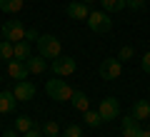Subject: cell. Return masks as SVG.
I'll use <instances>...</instances> for the list:
<instances>
[{"mask_svg":"<svg viewBox=\"0 0 150 137\" xmlns=\"http://www.w3.org/2000/svg\"><path fill=\"white\" fill-rule=\"evenodd\" d=\"M45 92H48L50 100H55V102H65V100H70V97H73L75 90L70 87L65 80H55V75H53V80H48V82H45Z\"/></svg>","mask_w":150,"mask_h":137,"instance_id":"obj_1","label":"cell"},{"mask_svg":"<svg viewBox=\"0 0 150 137\" xmlns=\"http://www.w3.org/2000/svg\"><path fill=\"white\" fill-rule=\"evenodd\" d=\"M38 53L45 60H55L58 55H63V45L55 35H40L38 37Z\"/></svg>","mask_w":150,"mask_h":137,"instance_id":"obj_2","label":"cell"},{"mask_svg":"<svg viewBox=\"0 0 150 137\" xmlns=\"http://www.w3.org/2000/svg\"><path fill=\"white\" fill-rule=\"evenodd\" d=\"M0 32H3V40H10V42L25 40V25L20 20H5L3 27H0Z\"/></svg>","mask_w":150,"mask_h":137,"instance_id":"obj_3","label":"cell"},{"mask_svg":"<svg viewBox=\"0 0 150 137\" xmlns=\"http://www.w3.org/2000/svg\"><path fill=\"white\" fill-rule=\"evenodd\" d=\"M75 67H78L75 58H68V55H58V58L50 63V70H53V75H58V77H68V75H73Z\"/></svg>","mask_w":150,"mask_h":137,"instance_id":"obj_4","label":"cell"},{"mask_svg":"<svg viewBox=\"0 0 150 137\" xmlns=\"http://www.w3.org/2000/svg\"><path fill=\"white\" fill-rule=\"evenodd\" d=\"M88 27H90L93 32H110L112 20H110V15H108L105 10H95V13L88 15Z\"/></svg>","mask_w":150,"mask_h":137,"instance_id":"obj_5","label":"cell"},{"mask_svg":"<svg viewBox=\"0 0 150 137\" xmlns=\"http://www.w3.org/2000/svg\"><path fill=\"white\" fill-rule=\"evenodd\" d=\"M120 72H123V63L118 58H108L100 63V77L103 80H118Z\"/></svg>","mask_w":150,"mask_h":137,"instance_id":"obj_6","label":"cell"},{"mask_svg":"<svg viewBox=\"0 0 150 137\" xmlns=\"http://www.w3.org/2000/svg\"><path fill=\"white\" fill-rule=\"evenodd\" d=\"M98 112H100L103 122L115 120V117L120 115V102L115 100V97H105V100H100V105H98Z\"/></svg>","mask_w":150,"mask_h":137,"instance_id":"obj_7","label":"cell"},{"mask_svg":"<svg viewBox=\"0 0 150 137\" xmlns=\"http://www.w3.org/2000/svg\"><path fill=\"white\" fill-rule=\"evenodd\" d=\"M13 95H15L18 102H28L35 97V85L30 82V80H18L15 90H13Z\"/></svg>","mask_w":150,"mask_h":137,"instance_id":"obj_8","label":"cell"},{"mask_svg":"<svg viewBox=\"0 0 150 137\" xmlns=\"http://www.w3.org/2000/svg\"><path fill=\"white\" fill-rule=\"evenodd\" d=\"M88 15H90V10H88V5L80 3V0H73L68 5V18H73V20H88Z\"/></svg>","mask_w":150,"mask_h":137,"instance_id":"obj_9","label":"cell"},{"mask_svg":"<svg viewBox=\"0 0 150 137\" xmlns=\"http://www.w3.org/2000/svg\"><path fill=\"white\" fill-rule=\"evenodd\" d=\"M8 75H10L13 80H25L28 75V65L23 63V60H10V63H8Z\"/></svg>","mask_w":150,"mask_h":137,"instance_id":"obj_10","label":"cell"},{"mask_svg":"<svg viewBox=\"0 0 150 137\" xmlns=\"http://www.w3.org/2000/svg\"><path fill=\"white\" fill-rule=\"evenodd\" d=\"M120 125H123V137H138L140 130H143V127H140V122L135 120L133 115L123 117V120H120Z\"/></svg>","mask_w":150,"mask_h":137,"instance_id":"obj_11","label":"cell"},{"mask_svg":"<svg viewBox=\"0 0 150 137\" xmlns=\"http://www.w3.org/2000/svg\"><path fill=\"white\" fill-rule=\"evenodd\" d=\"M25 65H28V72H30V75H40V72H45V70L50 67L48 60H45L43 55H38V58H33V55H30V58L25 60Z\"/></svg>","mask_w":150,"mask_h":137,"instance_id":"obj_12","label":"cell"},{"mask_svg":"<svg viewBox=\"0 0 150 137\" xmlns=\"http://www.w3.org/2000/svg\"><path fill=\"white\" fill-rule=\"evenodd\" d=\"M133 117H135L138 122L150 120V100H135V105H133Z\"/></svg>","mask_w":150,"mask_h":137,"instance_id":"obj_13","label":"cell"},{"mask_svg":"<svg viewBox=\"0 0 150 137\" xmlns=\"http://www.w3.org/2000/svg\"><path fill=\"white\" fill-rule=\"evenodd\" d=\"M70 102H73V107L78 112H88V110H90V100H88V95H85V92H80V90H75V92H73Z\"/></svg>","mask_w":150,"mask_h":137,"instance_id":"obj_14","label":"cell"},{"mask_svg":"<svg viewBox=\"0 0 150 137\" xmlns=\"http://www.w3.org/2000/svg\"><path fill=\"white\" fill-rule=\"evenodd\" d=\"M15 95H13V92H0V115H8V112H13L15 110Z\"/></svg>","mask_w":150,"mask_h":137,"instance_id":"obj_15","label":"cell"},{"mask_svg":"<svg viewBox=\"0 0 150 137\" xmlns=\"http://www.w3.org/2000/svg\"><path fill=\"white\" fill-rule=\"evenodd\" d=\"M30 55H33V45H30L28 40L15 42V55H13V60H23V63H25Z\"/></svg>","mask_w":150,"mask_h":137,"instance_id":"obj_16","label":"cell"},{"mask_svg":"<svg viewBox=\"0 0 150 137\" xmlns=\"http://www.w3.org/2000/svg\"><path fill=\"white\" fill-rule=\"evenodd\" d=\"M13 55H15V42H10V40H0V60L10 63Z\"/></svg>","mask_w":150,"mask_h":137,"instance_id":"obj_17","label":"cell"},{"mask_svg":"<svg viewBox=\"0 0 150 137\" xmlns=\"http://www.w3.org/2000/svg\"><path fill=\"white\" fill-rule=\"evenodd\" d=\"M100 5L105 13H118L123 8H128V0H100Z\"/></svg>","mask_w":150,"mask_h":137,"instance_id":"obj_18","label":"cell"},{"mask_svg":"<svg viewBox=\"0 0 150 137\" xmlns=\"http://www.w3.org/2000/svg\"><path fill=\"white\" fill-rule=\"evenodd\" d=\"M25 0H0V10L3 13H20Z\"/></svg>","mask_w":150,"mask_h":137,"instance_id":"obj_19","label":"cell"},{"mask_svg":"<svg viewBox=\"0 0 150 137\" xmlns=\"http://www.w3.org/2000/svg\"><path fill=\"white\" fill-rule=\"evenodd\" d=\"M33 127H35V122H33L28 115H20V117L15 120V130H18V132H23V135H25V132H30Z\"/></svg>","mask_w":150,"mask_h":137,"instance_id":"obj_20","label":"cell"},{"mask_svg":"<svg viewBox=\"0 0 150 137\" xmlns=\"http://www.w3.org/2000/svg\"><path fill=\"white\" fill-rule=\"evenodd\" d=\"M43 135H45V137H58V135H60V125H58L55 120H48V122L43 125Z\"/></svg>","mask_w":150,"mask_h":137,"instance_id":"obj_21","label":"cell"},{"mask_svg":"<svg viewBox=\"0 0 150 137\" xmlns=\"http://www.w3.org/2000/svg\"><path fill=\"white\" fill-rule=\"evenodd\" d=\"M83 117H85V122H88L90 127L103 125V117H100V112H93V110H88V112H83Z\"/></svg>","mask_w":150,"mask_h":137,"instance_id":"obj_22","label":"cell"},{"mask_svg":"<svg viewBox=\"0 0 150 137\" xmlns=\"http://www.w3.org/2000/svg\"><path fill=\"white\" fill-rule=\"evenodd\" d=\"M63 137H83V130H80L78 125H70V127H65Z\"/></svg>","mask_w":150,"mask_h":137,"instance_id":"obj_23","label":"cell"},{"mask_svg":"<svg viewBox=\"0 0 150 137\" xmlns=\"http://www.w3.org/2000/svg\"><path fill=\"white\" fill-rule=\"evenodd\" d=\"M133 55H135V50L130 48V45H125V48L120 50V55H118V60H120V63H125V60H130V58H133Z\"/></svg>","mask_w":150,"mask_h":137,"instance_id":"obj_24","label":"cell"},{"mask_svg":"<svg viewBox=\"0 0 150 137\" xmlns=\"http://www.w3.org/2000/svg\"><path fill=\"white\" fill-rule=\"evenodd\" d=\"M128 8H133V10H143L145 0H128Z\"/></svg>","mask_w":150,"mask_h":137,"instance_id":"obj_25","label":"cell"},{"mask_svg":"<svg viewBox=\"0 0 150 137\" xmlns=\"http://www.w3.org/2000/svg\"><path fill=\"white\" fill-rule=\"evenodd\" d=\"M140 65H143V70H145V72L150 75V53H145V55H143V60H140Z\"/></svg>","mask_w":150,"mask_h":137,"instance_id":"obj_26","label":"cell"},{"mask_svg":"<svg viewBox=\"0 0 150 137\" xmlns=\"http://www.w3.org/2000/svg\"><path fill=\"white\" fill-rule=\"evenodd\" d=\"M38 37H40V35H38L35 30H25V40L28 42H38Z\"/></svg>","mask_w":150,"mask_h":137,"instance_id":"obj_27","label":"cell"},{"mask_svg":"<svg viewBox=\"0 0 150 137\" xmlns=\"http://www.w3.org/2000/svg\"><path fill=\"white\" fill-rule=\"evenodd\" d=\"M23 137H45V135H43V130H38V127H33V130H30V132H25Z\"/></svg>","mask_w":150,"mask_h":137,"instance_id":"obj_28","label":"cell"},{"mask_svg":"<svg viewBox=\"0 0 150 137\" xmlns=\"http://www.w3.org/2000/svg\"><path fill=\"white\" fill-rule=\"evenodd\" d=\"M3 137H18V130H8V132H5Z\"/></svg>","mask_w":150,"mask_h":137,"instance_id":"obj_29","label":"cell"},{"mask_svg":"<svg viewBox=\"0 0 150 137\" xmlns=\"http://www.w3.org/2000/svg\"><path fill=\"white\" fill-rule=\"evenodd\" d=\"M138 137H150V130H148V127H145V130H140V135Z\"/></svg>","mask_w":150,"mask_h":137,"instance_id":"obj_30","label":"cell"},{"mask_svg":"<svg viewBox=\"0 0 150 137\" xmlns=\"http://www.w3.org/2000/svg\"><path fill=\"white\" fill-rule=\"evenodd\" d=\"M80 3H85V5H90V3H95V0H80Z\"/></svg>","mask_w":150,"mask_h":137,"instance_id":"obj_31","label":"cell"},{"mask_svg":"<svg viewBox=\"0 0 150 137\" xmlns=\"http://www.w3.org/2000/svg\"><path fill=\"white\" fill-rule=\"evenodd\" d=\"M148 130H150V125H148Z\"/></svg>","mask_w":150,"mask_h":137,"instance_id":"obj_32","label":"cell"},{"mask_svg":"<svg viewBox=\"0 0 150 137\" xmlns=\"http://www.w3.org/2000/svg\"><path fill=\"white\" fill-rule=\"evenodd\" d=\"M0 82H3V80H0Z\"/></svg>","mask_w":150,"mask_h":137,"instance_id":"obj_33","label":"cell"}]
</instances>
